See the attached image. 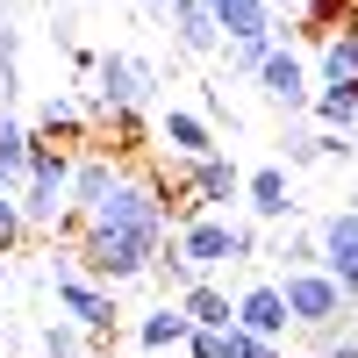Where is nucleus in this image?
Masks as SVG:
<instances>
[{"instance_id": "obj_30", "label": "nucleus", "mask_w": 358, "mask_h": 358, "mask_svg": "<svg viewBox=\"0 0 358 358\" xmlns=\"http://www.w3.org/2000/svg\"><path fill=\"white\" fill-rule=\"evenodd\" d=\"M315 344H322V358H358V322H337V330H322Z\"/></svg>"}, {"instance_id": "obj_3", "label": "nucleus", "mask_w": 358, "mask_h": 358, "mask_svg": "<svg viewBox=\"0 0 358 358\" xmlns=\"http://www.w3.org/2000/svg\"><path fill=\"white\" fill-rule=\"evenodd\" d=\"M94 229H122V236H151V244H165L172 236V208H165V187L151 172H122L115 179V194L86 215Z\"/></svg>"}, {"instance_id": "obj_8", "label": "nucleus", "mask_w": 358, "mask_h": 358, "mask_svg": "<svg viewBox=\"0 0 358 358\" xmlns=\"http://www.w3.org/2000/svg\"><path fill=\"white\" fill-rule=\"evenodd\" d=\"M57 308L79 337H115V294L94 287L86 273H57Z\"/></svg>"}, {"instance_id": "obj_36", "label": "nucleus", "mask_w": 358, "mask_h": 358, "mask_svg": "<svg viewBox=\"0 0 358 358\" xmlns=\"http://www.w3.org/2000/svg\"><path fill=\"white\" fill-rule=\"evenodd\" d=\"M0 287H8V258H0Z\"/></svg>"}, {"instance_id": "obj_26", "label": "nucleus", "mask_w": 358, "mask_h": 358, "mask_svg": "<svg viewBox=\"0 0 358 358\" xmlns=\"http://www.w3.org/2000/svg\"><path fill=\"white\" fill-rule=\"evenodd\" d=\"M280 265H287V273H315V265H322V251H315V229L287 236V244H280Z\"/></svg>"}, {"instance_id": "obj_6", "label": "nucleus", "mask_w": 358, "mask_h": 358, "mask_svg": "<svg viewBox=\"0 0 358 358\" xmlns=\"http://www.w3.org/2000/svg\"><path fill=\"white\" fill-rule=\"evenodd\" d=\"M315 251H322V273L344 287V301L358 315V208H337V215L315 222Z\"/></svg>"}, {"instance_id": "obj_33", "label": "nucleus", "mask_w": 358, "mask_h": 358, "mask_svg": "<svg viewBox=\"0 0 358 358\" xmlns=\"http://www.w3.org/2000/svg\"><path fill=\"white\" fill-rule=\"evenodd\" d=\"M65 57H72V79H94V65H101V50H86V43H72Z\"/></svg>"}, {"instance_id": "obj_5", "label": "nucleus", "mask_w": 358, "mask_h": 358, "mask_svg": "<svg viewBox=\"0 0 358 358\" xmlns=\"http://www.w3.org/2000/svg\"><path fill=\"white\" fill-rule=\"evenodd\" d=\"M179 187H187V215H222L229 201H244V172L229 151H208L194 165H179Z\"/></svg>"}, {"instance_id": "obj_10", "label": "nucleus", "mask_w": 358, "mask_h": 358, "mask_svg": "<svg viewBox=\"0 0 358 358\" xmlns=\"http://www.w3.org/2000/svg\"><path fill=\"white\" fill-rule=\"evenodd\" d=\"M258 94L265 101H273V108H287V115H301L308 101H315V79H308V65H301V50H273V57H265V65H258Z\"/></svg>"}, {"instance_id": "obj_15", "label": "nucleus", "mask_w": 358, "mask_h": 358, "mask_svg": "<svg viewBox=\"0 0 358 358\" xmlns=\"http://www.w3.org/2000/svg\"><path fill=\"white\" fill-rule=\"evenodd\" d=\"M208 15H215L222 43H244V36H280V15L265 8V0H208Z\"/></svg>"}, {"instance_id": "obj_4", "label": "nucleus", "mask_w": 358, "mask_h": 358, "mask_svg": "<svg viewBox=\"0 0 358 358\" xmlns=\"http://www.w3.org/2000/svg\"><path fill=\"white\" fill-rule=\"evenodd\" d=\"M280 294H287V315H294V330H337V322H351V301H344V287L330 280V273H322V265H315V273H287L280 280Z\"/></svg>"}, {"instance_id": "obj_25", "label": "nucleus", "mask_w": 358, "mask_h": 358, "mask_svg": "<svg viewBox=\"0 0 358 358\" xmlns=\"http://www.w3.org/2000/svg\"><path fill=\"white\" fill-rule=\"evenodd\" d=\"M322 158V129H287L280 136V165L294 172V165H315Z\"/></svg>"}, {"instance_id": "obj_9", "label": "nucleus", "mask_w": 358, "mask_h": 358, "mask_svg": "<svg viewBox=\"0 0 358 358\" xmlns=\"http://www.w3.org/2000/svg\"><path fill=\"white\" fill-rule=\"evenodd\" d=\"M229 330H251V337H265V344H287L294 315H287L280 280H251L244 294H236V322H229Z\"/></svg>"}, {"instance_id": "obj_28", "label": "nucleus", "mask_w": 358, "mask_h": 358, "mask_svg": "<svg viewBox=\"0 0 358 358\" xmlns=\"http://www.w3.org/2000/svg\"><path fill=\"white\" fill-rule=\"evenodd\" d=\"M222 358H280V344H265L251 330H222Z\"/></svg>"}, {"instance_id": "obj_37", "label": "nucleus", "mask_w": 358, "mask_h": 358, "mask_svg": "<svg viewBox=\"0 0 358 358\" xmlns=\"http://www.w3.org/2000/svg\"><path fill=\"white\" fill-rule=\"evenodd\" d=\"M351 8H358V0H351Z\"/></svg>"}, {"instance_id": "obj_19", "label": "nucleus", "mask_w": 358, "mask_h": 358, "mask_svg": "<svg viewBox=\"0 0 358 358\" xmlns=\"http://www.w3.org/2000/svg\"><path fill=\"white\" fill-rule=\"evenodd\" d=\"M315 72H322V86H337V94H358V29H337V36H322Z\"/></svg>"}, {"instance_id": "obj_22", "label": "nucleus", "mask_w": 358, "mask_h": 358, "mask_svg": "<svg viewBox=\"0 0 358 358\" xmlns=\"http://www.w3.org/2000/svg\"><path fill=\"white\" fill-rule=\"evenodd\" d=\"M15 86H22V29L0 22V108L15 101Z\"/></svg>"}, {"instance_id": "obj_18", "label": "nucleus", "mask_w": 358, "mask_h": 358, "mask_svg": "<svg viewBox=\"0 0 358 358\" xmlns=\"http://www.w3.org/2000/svg\"><path fill=\"white\" fill-rule=\"evenodd\" d=\"M86 122H94V108H86V94H50L36 115H29V129H36L43 143L50 136H86Z\"/></svg>"}, {"instance_id": "obj_14", "label": "nucleus", "mask_w": 358, "mask_h": 358, "mask_svg": "<svg viewBox=\"0 0 358 358\" xmlns=\"http://www.w3.org/2000/svg\"><path fill=\"white\" fill-rule=\"evenodd\" d=\"M165 29H172V43L187 50V57L222 50V29H215V15H208V0H172V8H165Z\"/></svg>"}, {"instance_id": "obj_1", "label": "nucleus", "mask_w": 358, "mask_h": 358, "mask_svg": "<svg viewBox=\"0 0 358 358\" xmlns=\"http://www.w3.org/2000/svg\"><path fill=\"white\" fill-rule=\"evenodd\" d=\"M22 229L29 236H57L72 215V151H57V143L36 136V151H29V179H22Z\"/></svg>"}, {"instance_id": "obj_2", "label": "nucleus", "mask_w": 358, "mask_h": 358, "mask_svg": "<svg viewBox=\"0 0 358 358\" xmlns=\"http://www.w3.org/2000/svg\"><path fill=\"white\" fill-rule=\"evenodd\" d=\"M151 94H158V72L143 65V57H129V50H101L94 79H86V108H94V122H115V129H129V115L151 108Z\"/></svg>"}, {"instance_id": "obj_12", "label": "nucleus", "mask_w": 358, "mask_h": 358, "mask_svg": "<svg viewBox=\"0 0 358 358\" xmlns=\"http://www.w3.org/2000/svg\"><path fill=\"white\" fill-rule=\"evenodd\" d=\"M158 143H165L179 165H194V158L215 151V122H208L201 108H165V115H158Z\"/></svg>"}, {"instance_id": "obj_17", "label": "nucleus", "mask_w": 358, "mask_h": 358, "mask_svg": "<svg viewBox=\"0 0 358 358\" xmlns=\"http://www.w3.org/2000/svg\"><path fill=\"white\" fill-rule=\"evenodd\" d=\"M179 308H187L194 330H229V322H236V294L222 280H194L187 294H179Z\"/></svg>"}, {"instance_id": "obj_34", "label": "nucleus", "mask_w": 358, "mask_h": 358, "mask_svg": "<svg viewBox=\"0 0 358 358\" xmlns=\"http://www.w3.org/2000/svg\"><path fill=\"white\" fill-rule=\"evenodd\" d=\"M143 8H158V15H165V8H172V0H143Z\"/></svg>"}, {"instance_id": "obj_11", "label": "nucleus", "mask_w": 358, "mask_h": 358, "mask_svg": "<svg viewBox=\"0 0 358 358\" xmlns=\"http://www.w3.org/2000/svg\"><path fill=\"white\" fill-rule=\"evenodd\" d=\"M244 208L258 222H294V179H287V165H251L244 172Z\"/></svg>"}, {"instance_id": "obj_13", "label": "nucleus", "mask_w": 358, "mask_h": 358, "mask_svg": "<svg viewBox=\"0 0 358 358\" xmlns=\"http://www.w3.org/2000/svg\"><path fill=\"white\" fill-rule=\"evenodd\" d=\"M129 165L115 158V151H86V158H72V215H94V208L115 194V179H122Z\"/></svg>"}, {"instance_id": "obj_20", "label": "nucleus", "mask_w": 358, "mask_h": 358, "mask_svg": "<svg viewBox=\"0 0 358 358\" xmlns=\"http://www.w3.org/2000/svg\"><path fill=\"white\" fill-rule=\"evenodd\" d=\"M187 330H194V322H187V308H179V301H165V308H151V315L136 322V344H143V351H179V344H187Z\"/></svg>"}, {"instance_id": "obj_24", "label": "nucleus", "mask_w": 358, "mask_h": 358, "mask_svg": "<svg viewBox=\"0 0 358 358\" xmlns=\"http://www.w3.org/2000/svg\"><path fill=\"white\" fill-rule=\"evenodd\" d=\"M151 280H165V287H179V294H187V287H194L201 273H194L187 258H179V244L165 236V244H158V258H151Z\"/></svg>"}, {"instance_id": "obj_31", "label": "nucleus", "mask_w": 358, "mask_h": 358, "mask_svg": "<svg viewBox=\"0 0 358 358\" xmlns=\"http://www.w3.org/2000/svg\"><path fill=\"white\" fill-rule=\"evenodd\" d=\"M229 265H258V229H251V222L229 229Z\"/></svg>"}, {"instance_id": "obj_32", "label": "nucleus", "mask_w": 358, "mask_h": 358, "mask_svg": "<svg viewBox=\"0 0 358 358\" xmlns=\"http://www.w3.org/2000/svg\"><path fill=\"white\" fill-rule=\"evenodd\" d=\"M179 351H187V358H222V330H187Z\"/></svg>"}, {"instance_id": "obj_23", "label": "nucleus", "mask_w": 358, "mask_h": 358, "mask_svg": "<svg viewBox=\"0 0 358 358\" xmlns=\"http://www.w3.org/2000/svg\"><path fill=\"white\" fill-rule=\"evenodd\" d=\"M229 50V72H244V79H258V65L280 50V36H244V43H222Z\"/></svg>"}, {"instance_id": "obj_35", "label": "nucleus", "mask_w": 358, "mask_h": 358, "mask_svg": "<svg viewBox=\"0 0 358 358\" xmlns=\"http://www.w3.org/2000/svg\"><path fill=\"white\" fill-rule=\"evenodd\" d=\"M265 8H273V15H280V8H294V0H265Z\"/></svg>"}, {"instance_id": "obj_16", "label": "nucleus", "mask_w": 358, "mask_h": 358, "mask_svg": "<svg viewBox=\"0 0 358 358\" xmlns=\"http://www.w3.org/2000/svg\"><path fill=\"white\" fill-rule=\"evenodd\" d=\"M29 151H36V129H29L22 115L0 108V194H22V179H29Z\"/></svg>"}, {"instance_id": "obj_21", "label": "nucleus", "mask_w": 358, "mask_h": 358, "mask_svg": "<svg viewBox=\"0 0 358 358\" xmlns=\"http://www.w3.org/2000/svg\"><path fill=\"white\" fill-rule=\"evenodd\" d=\"M308 115L322 122V136H358V94H337V86H315Z\"/></svg>"}, {"instance_id": "obj_29", "label": "nucleus", "mask_w": 358, "mask_h": 358, "mask_svg": "<svg viewBox=\"0 0 358 358\" xmlns=\"http://www.w3.org/2000/svg\"><path fill=\"white\" fill-rule=\"evenodd\" d=\"M22 236H29V229H22V201H15V194H0V258H8Z\"/></svg>"}, {"instance_id": "obj_27", "label": "nucleus", "mask_w": 358, "mask_h": 358, "mask_svg": "<svg viewBox=\"0 0 358 358\" xmlns=\"http://www.w3.org/2000/svg\"><path fill=\"white\" fill-rule=\"evenodd\" d=\"M36 351H43V358H79V351H86V337L72 330V322H50V330H43V344H36Z\"/></svg>"}, {"instance_id": "obj_7", "label": "nucleus", "mask_w": 358, "mask_h": 358, "mask_svg": "<svg viewBox=\"0 0 358 358\" xmlns=\"http://www.w3.org/2000/svg\"><path fill=\"white\" fill-rule=\"evenodd\" d=\"M229 229H236L229 215H179L172 222V244H179V258H187L201 280H215L229 265Z\"/></svg>"}, {"instance_id": "obj_38", "label": "nucleus", "mask_w": 358, "mask_h": 358, "mask_svg": "<svg viewBox=\"0 0 358 358\" xmlns=\"http://www.w3.org/2000/svg\"><path fill=\"white\" fill-rule=\"evenodd\" d=\"M351 322H358V315H351Z\"/></svg>"}]
</instances>
